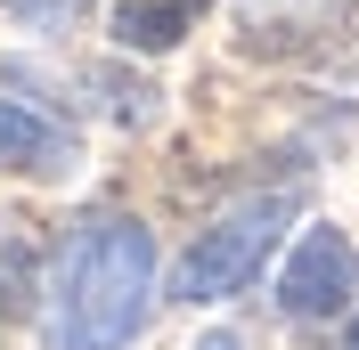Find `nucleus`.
<instances>
[{
  "label": "nucleus",
  "mask_w": 359,
  "mask_h": 350,
  "mask_svg": "<svg viewBox=\"0 0 359 350\" xmlns=\"http://www.w3.org/2000/svg\"><path fill=\"white\" fill-rule=\"evenodd\" d=\"M147 293H156V237L123 212L90 220L49 285V350H123L147 326Z\"/></svg>",
  "instance_id": "nucleus-1"
},
{
  "label": "nucleus",
  "mask_w": 359,
  "mask_h": 350,
  "mask_svg": "<svg viewBox=\"0 0 359 350\" xmlns=\"http://www.w3.org/2000/svg\"><path fill=\"white\" fill-rule=\"evenodd\" d=\"M286 212H294L286 196H262V204H237L229 220H212V228L188 244V261H180L172 293H180V302H229V293H245V285L262 277V261L278 253Z\"/></svg>",
  "instance_id": "nucleus-2"
},
{
  "label": "nucleus",
  "mask_w": 359,
  "mask_h": 350,
  "mask_svg": "<svg viewBox=\"0 0 359 350\" xmlns=\"http://www.w3.org/2000/svg\"><path fill=\"white\" fill-rule=\"evenodd\" d=\"M351 277H359V253L343 228H302V244L286 253L278 269V309L286 318H335L351 302Z\"/></svg>",
  "instance_id": "nucleus-3"
},
{
  "label": "nucleus",
  "mask_w": 359,
  "mask_h": 350,
  "mask_svg": "<svg viewBox=\"0 0 359 350\" xmlns=\"http://www.w3.org/2000/svg\"><path fill=\"white\" fill-rule=\"evenodd\" d=\"M0 163H17V172H41V179H49V172H66V163H74V147L49 131L41 114H25L17 98H0Z\"/></svg>",
  "instance_id": "nucleus-4"
},
{
  "label": "nucleus",
  "mask_w": 359,
  "mask_h": 350,
  "mask_svg": "<svg viewBox=\"0 0 359 350\" xmlns=\"http://www.w3.org/2000/svg\"><path fill=\"white\" fill-rule=\"evenodd\" d=\"M204 0H123L114 8V41L123 49H172L180 33H196Z\"/></svg>",
  "instance_id": "nucleus-5"
},
{
  "label": "nucleus",
  "mask_w": 359,
  "mask_h": 350,
  "mask_svg": "<svg viewBox=\"0 0 359 350\" xmlns=\"http://www.w3.org/2000/svg\"><path fill=\"white\" fill-rule=\"evenodd\" d=\"M204 350H237V342H229V334H212V342H204Z\"/></svg>",
  "instance_id": "nucleus-6"
},
{
  "label": "nucleus",
  "mask_w": 359,
  "mask_h": 350,
  "mask_svg": "<svg viewBox=\"0 0 359 350\" xmlns=\"http://www.w3.org/2000/svg\"><path fill=\"white\" fill-rule=\"evenodd\" d=\"M351 350H359V326H351Z\"/></svg>",
  "instance_id": "nucleus-7"
}]
</instances>
